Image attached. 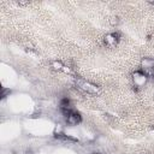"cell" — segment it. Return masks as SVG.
<instances>
[{"label":"cell","mask_w":154,"mask_h":154,"mask_svg":"<svg viewBox=\"0 0 154 154\" xmlns=\"http://www.w3.org/2000/svg\"><path fill=\"white\" fill-rule=\"evenodd\" d=\"M75 84L77 88H79L81 90L88 93V94H99L100 93V87H97L96 84L89 82V81H85L81 77H76L75 78Z\"/></svg>","instance_id":"cell-1"},{"label":"cell","mask_w":154,"mask_h":154,"mask_svg":"<svg viewBox=\"0 0 154 154\" xmlns=\"http://www.w3.org/2000/svg\"><path fill=\"white\" fill-rule=\"evenodd\" d=\"M61 112H63V114L65 116L66 123H67L69 125H72V126H73V125H77V124H79V123L82 122L81 114H79L78 112L73 111V109H63Z\"/></svg>","instance_id":"cell-2"},{"label":"cell","mask_w":154,"mask_h":154,"mask_svg":"<svg viewBox=\"0 0 154 154\" xmlns=\"http://www.w3.org/2000/svg\"><path fill=\"white\" fill-rule=\"evenodd\" d=\"M119 40H120V34L119 32H109V34L105 35L103 43L108 47H113L119 42Z\"/></svg>","instance_id":"cell-3"},{"label":"cell","mask_w":154,"mask_h":154,"mask_svg":"<svg viewBox=\"0 0 154 154\" xmlns=\"http://www.w3.org/2000/svg\"><path fill=\"white\" fill-rule=\"evenodd\" d=\"M132 78H134V83H135V87H142L146 82H147V79H148V77L143 73V71L142 70H138V71H135L134 73H132Z\"/></svg>","instance_id":"cell-4"},{"label":"cell","mask_w":154,"mask_h":154,"mask_svg":"<svg viewBox=\"0 0 154 154\" xmlns=\"http://www.w3.org/2000/svg\"><path fill=\"white\" fill-rule=\"evenodd\" d=\"M52 67L55 70V71H63V72H70L69 67H66L61 61H58V60H54L52 61Z\"/></svg>","instance_id":"cell-5"},{"label":"cell","mask_w":154,"mask_h":154,"mask_svg":"<svg viewBox=\"0 0 154 154\" xmlns=\"http://www.w3.org/2000/svg\"><path fill=\"white\" fill-rule=\"evenodd\" d=\"M54 137L58 138V140H61V141L77 142V138H75V137H72V136H69V135H65V134H63V132H57V134L54 135Z\"/></svg>","instance_id":"cell-6"},{"label":"cell","mask_w":154,"mask_h":154,"mask_svg":"<svg viewBox=\"0 0 154 154\" xmlns=\"http://www.w3.org/2000/svg\"><path fill=\"white\" fill-rule=\"evenodd\" d=\"M154 67V58H143L141 61V69Z\"/></svg>","instance_id":"cell-7"},{"label":"cell","mask_w":154,"mask_h":154,"mask_svg":"<svg viewBox=\"0 0 154 154\" xmlns=\"http://www.w3.org/2000/svg\"><path fill=\"white\" fill-rule=\"evenodd\" d=\"M59 106H60V109H61V111H63V109H71V101H70L67 97H64V99L60 100Z\"/></svg>","instance_id":"cell-8"},{"label":"cell","mask_w":154,"mask_h":154,"mask_svg":"<svg viewBox=\"0 0 154 154\" xmlns=\"http://www.w3.org/2000/svg\"><path fill=\"white\" fill-rule=\"evenodd\" d=\"M109 23H111V25H113V26H116V25H118L119 24V17H112L111 19H109Z\"/></svg>","instance_id":"cell-9"},{"label":"cell","mask_w":154,"mask_h":154,"mask_svg":"<svg viewBox=\"0 0 154 154\" xmlns=\"http://www.w3.org/2000/svg\"><path fill=\"white\" fill-rule=\"evenodd\" d=\"M11 93V90L10 89H6V88H2V93H1V97L2 99H5L6 96H7V94H10Z\"/></svg>","instance_id":"cell-10"},{"label":"cell","mask_w":154,"mask_h":154,"mask_svg":"<svg viewBox=\"0 0 154 154\" xmlns=\"http://www.w3.org/2000/svg\"><path fill=\"white\" fill-rule=\"evenodd\" d=\"M17 4H18V5H22V6H24V5H29V1H18Z\"/></svg>","instance_id":"cell-11"},{"label":"cell","mask_w":154,"mask_h":154,"mask_svg":"<svg viewBox=\"0 0 154 154\" xmlns=\"http://www.w3.org/2000/svg\"><path fill=\"white\" fill-rule=\"evenodd\" d=\"M149 4H150V5H154V1H149Z\"/></svg>","instance_id":"cell-12"}]
</instances>
